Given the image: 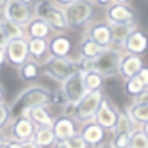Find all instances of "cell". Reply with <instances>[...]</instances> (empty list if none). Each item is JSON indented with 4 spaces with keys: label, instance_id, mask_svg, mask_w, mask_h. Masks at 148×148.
I'll return each instance as SVG.
<instances>
[{
    "label": "cell",
    "instance_id": "20",
    "mask_svg": "<svg viewBox=\"0 0 148 148\" xmlns=\"http://www.w3.org/2000/svg\"><path fill=\"white\" fill-rule=\"evenodd\" d=\"M23 115L28 117L32 122L34 123L36 127H51L54 118L47 112L46 106H36L32 109L26 110Z\"/></svg>",
    "mask_w": 148,
    "mask_h": 148
},
{
    "label": "cell",
    "instance_id": "8",
    "mask_svg": "<svg viewBox=\"0 0 148 148\" xmlns=\"http://www.w3.org/2000/svg\"><path fill=\"white\" fill-rule=\"evenodd\" d=\"M4 12L3 14L8 20L13 21L14 24L25 28L28 23L34 17L33 7L25 5V4L20 3L18 0H8L4 4Z\"/></svg>",
    "mask_w": 148,
    "mask_h": 148
},
{
    "label": "cell",
    "instance_id": "47",
    "mask_svg": "<svg viewBox=\"0 0 148 148\" xmlns=\"http://www.w3.org/2000/svg\"><path fill=\"white\" fill-rule=\"evenodd\" d=\"M140 130H142V131L145 134V136L148 138V121L145 123H143V125H142V129H140Z\"/></svg>",
    "mask_w": 148,
    "mask_h": 148
},
{
    "label": "cell",
    "instance_id": "36",
    "mask_svg": "<svg viewBox=\"0 0 148 148\" xmlns=\"http://www.w3.org/2000/svg\"><path fill=\"white\" fill-rule=\"evenodd\" d=\"M136 76H138V79L142 81L144 88H148V66L143 64V67L139 70V72H138Z\"/></svg>",
    "mask_w": 148,
    "mask_h": 148
},
{
    "label": "cell",
    "instance_id": "7",
    "mask_svg": "<svg viewBox=\"0 0 148 148\" xmlns=\"http://www.w3.org/2000/svg\"><path fill=\"white\" fill-rule=\"evenodd\" d=\"M4 55H5V62L12 67L23 66L29 59V51H28V39L26 38H16L9 39L8 45L4 49Z\"/></svg>",
    "mask_w": 148,
    "mask_h": 148
},
{
    "label": "cell",
    "instance_id": "34",
    "mask_svg": "<svg viewBox=\"0 0 148 148\" xmlns=\"http://www.w3.org/2000/svg\"><path fill=\"white\" fill-rule=\"evenodd\" d=\"M130 136H131V134H117L113 136L110 144L113 148H129Z\"/></svg>",
    "mask_w": 148,
    "mask_h": 148
},
{
    "label": "cell",
    "instance_id": "24",
    "mask_svg": "<svg viewBox=\"0 0 148 148\" xmlns=\"http://www.w3.org/2000/svg\"><path fill=\"white\" fill-rule=\"evenodd\" d=\"M103 49L101 46H98L95 41L89 38V37H84L81 39L80 45H79V55H80V59H87V60H95L100 53Z\"/></svg>",
    "mask_w": 148,
    "mask_h": 148
},
{
    "label": "cell",
    "instance_id": "21",
    "mask_svg": "<svg viewBox=\"0 0 148 148\" xmlns=\"http://www.w3.org/2000/svg\"><path fill=\"white\" fill-rule=\"evenodd\" d=\"M24 29H25V37H28V38L47 39L51 32L47 24L38 17H33Z\"/></svg>",
    "mask_w": 148,
    "mask_h": 148
},
{
    "label": "cell",
    "instance_id": "10",
    "mask_svg": "<svg viewBox=\"0 0 148 148\" xmlns=\"http://www.w3.org/2000/svg\"><path fill=\"white\" fill-rule=\"evenodd\" d=\"M117 115H118V109H115L113 106L108 98L103 97L95 117H93V121L100 126L103 131H113L115 122H117Z\"/></svg>",
    "mask_w": 148,
    "mask_h": 148
},
{
    "label": "cell",
    "instance_id": "48",
    "mask_svg": "<svg viewBox=\"0 0 148 148\" xmlns=\"http://www.w3.org/2000/svg\"><path fill=\"white\" fill-rule=\"evenodd\" d=\"M130 1L131 0H113V3H115V4H127V5L130 4Z\"/></svg>",
    "mask_w": 148,
    "mask_h": 148
},
{
    "label": "cell",
    "instance_id": "43",
    "mask_svg": "<svg viewBox=\"0 0 148 148\" xmlns=\"http://www.w3.org/2000/svg\"><path fill=\"white\" fill-rule=\"evenodd\" d=\"M18 1L25 4V5H29V7H34V4L37 3V0H18Z\"/></svg>",
    "mask_w": 148,
    "mask_h": 148
},
{
    "label": "cell",
    "instance_id": "39",
    "mask_svg": "<svg viewBox=\"0 0 148 148\" xmlns=\"http://www.w3.org/2000/svg\"><path fill=\"white\" fill-rule=\"evenodd\" d=\"M55 5H58V7H60V8H63L64 9L66 7H68L70 4H72L75 0H51Z\"/></svg>",
    "mask_w": 148,
    "mask_h": 148
},
{
    "label": "cell",
    "instance_id": "35",
    "mask_svg": "<svg viewBox=\"0 0 148 148\" xmlns=\"http://www.w3.org/2000/svg\"><path fill=\"white\" fill-rule=\"evenodd\" d=\"M51 103H53V105H60V106H66L68 103V98L62 88H59V89H56L55 92H53Z\"/></svg>",
    "mask_w": 148,
    "mask_h": 148
},
{
    "label": "cell",
    "instance_id": "9",
    "mask_svg": "<svg viewBox=\"0 0 148 148\" xmlns=\"http://www.w3.org/2000/svg\"><path fill=\"white\" fill-rule=\"evenodd\" d=\"M138 12L127 4L112 3L106 8V23L108 24H125L136 23Z\"/></svg>",
    "mask_w": 148,
    "mask_h": 148
},
{
    "label": "cell",
    "instance_id": "33",
    "mask_svg": "<svg viewBox=\"0 0 148 148\" xmlns=\"http://www.w3.org/2000/svg\"><path fill=\"white\" fill-rule=\"evenodd\" d=\"M12 119V110L7 102H0V131H3L7 126L11 123Z\"/></svg>",
    "mask_w": 148,
    "mask_h": 148
},
{
    "label": "cell",
    "instance_id": "37",
    "mask_svg": "<svg viewBox=\"0 0 148 148\" xmlns=\"http://www.w3.org/2000/svg\"><path fill=\"white\" fill-rule=\"evenodd\" d=\"M134 100H135L134 102H143V103H147L148 105V88H145V89L143 90L139 96H136Z\"/></svg>",
    "mask_w": 148,
    "mask_h": 148
},
{
    "label": "cell",
    "instance_id": "2",
    "mask_svg": "<svg viewBox=\"0 0 148 148\" xmlns=\"http://www.w3.org/2000/svg\"><path fill=\"white\" fill-rule=\"evenodd\" d=\"M34 17L43 20L49 25L50 30L55 34H66L68 32L67 20H66L64 9L55 5L51 0H38L33 7Z\"/></svg>",
    "mask_w": 148,
    "mask_h": 148
},
{
    "label": "cell",
    "instance_id": "6",
    "mask_svg": "<svg viewBox=\"0 0 148 148\" xmlns=\"http://www.w3.org/2000/svg\"><path fill=\"white\" fill-rule=\"evenodd\" d=\"M122 55V51L118 49H103L100 55L93 60V70L97 71L105 79L114 77L115 75H118V68H119Z\"/></svg>",
    "mask_w": 148,
    "mask_h": 148
},
{
    "label": "cell",
    "instance_id": "44",
    "mask_svg": "<svg viewBox=\"0 0 148 148\" xmlns=\"http://www.w3.org/2000/svg\"><path fill=\"white\" fill-rule=\"evenodd\" d=\"M8 142V138L5 136V134H4L3 131H0V145L4 144V143Z\"/></svg>",
    "mask_w": 148,
    "mask_h": 148
},
{
    "label": "cell",
    "instance_id": "12",
    "mask_svg": "<svg viewBox=\"0 0 148 148\" xmlns=\"http://www.w3.org/2000/svg\"><path fill=\"white\" fill-rule=\"evenodd\" d=\"M51 130H53L56 143L63 142V140L79 134L77 122L67 115H59V117L54 118Z\"/></svg>",
    "mask_w": 148,
    "mask_h": 148
},
{
    "label": "cell",
    "instance_id": "49",
    "mask_svg": "<svg viewBox=\"0 0 148 148\" xmlns=\"http://www.w3.org/2000/svg\"><path fill=\"white\" fill-rule=\"evenodd\" d=\"M96 148H113V147H112L110 143H102V144H100L98 147H96Z\"/></svg>",
    "mask_w": 148,
    "mask_h": 148
},
{
    "label": "cell",
    "instance_id": "15",
    "mask_svg": "<svg viewBox=\"0 0 148 148\" xmlns=\"http://www.w3.org/2000/svg\"><path fill=\"white\" fill-rule=\"evenodd\" d=\"M72 39L67 34H55L47 41L49 56L54 58H70L72 51Z\"/></svg>",
    "mask_w": 148,
    "mask_h": 148
},
{
    "label": "cell",
    "instance_id": "3",
    "mask_svg": "<svg viewBox=\"0 0 148 148\" xmlns=\"http://www.w3.org/2000/svg\"><path fill=\"white\" fill-rule=\"evenodd\" d=\"M97 9L92 0H75L64 8L66 20L70 30H80L93 23Z\"/></svg>",
    "mask_w": 148,
    "mask_h": 148
},
{
    "label": "cell",
    "instance_id": "5",
    "mask_svg": "<svg viewBox=\"0 0 148 148\" xmlns=\"http://www.w3.org/2000/svg\"><path fill=\"white\" fill-rule=\"evenodd\" d=\"M102 98H103L102 89L87 92L79 102H76L73 105L72 119H75L76 122H83V123L93 121V117H95Z\"/></svg>",
    "mask_w": 148,
    "mask_h": 148
},
{
    "label": "cell",
    "instance_id": "52",
    "mask_svg": "<svg viewBox=\"0 0 148 148\" xmlns=\"http://www.w3.org/2000/svg\"><path fill=\"white\" fill-rule=\"evenodd\" d=\"M1 7H3V3H1V0H0V8H1Z\"/></svg>",
    "mask_w": 148,
    "mask_h": 148
},
{
    "label": "cell",
    "instance_id": "27",
    "mask_svg": "<svg viewBox=\"0 0 148 148\" xmlns=\"http://www.w3.org/2000/svg\"><path fill=\"white\" fill-rule=\"evenodd\" d=\"M0 28L5 32L9 39H16V38H26L25 37V29L23 26L14 24L13 21L8 20L3 13L0 14Z\"/></svg>",
    "mask_w": 148,
    "mask_h": 148
},
{
    "label": "cell",
    "instance_id": "38",
    "mask_svg": "<svg viewBox=\"0 0 148 148\" xmlns=\"http://www.w3.org/2000/svg\"><path fill=\"white\" fill-rule=\"evenodd\" d=\"M8 42H9L8 36L5 34V32H4L3 29L0 28V49H1V50H4V49H5V46L8 45Z\"/></svg>",
    "mask_w": 148,
    "mask_h": 148
},
{
    "label": "cell",
    "instance_id": "22",
    "mask_svg": "<svg viewBox=\"0 0 148 148\" xmlns=\"http://www.w3.org/2000/svg\"><path fill=\"white\" fill-rule=\"evenodd\" d=\"M26 39H28L29 58L36 60L37 63L41 60L45 62L49 58L47 39H41V38H26Z\"/></svg>",
    "mask_w": 148,
    "mask_h": 148
},
{
    "label": "cell",
    "instance_id": "14",
    "mask_svg": "<svg viewBox=\"0 0 148 148\" xmlns=\"http://www.w3.org/2000/svg\"><path fill=\"white\" fill-rule=\"evenodd\" d=\"M83 76H84L83 71H77L73 75H71L62 85V89H63V92L67 96L68 102L71 103L79 102L83 98V96L87 93L85 87H84Z\"/></svg>",
    "mask_w": 148,
    "mask_h": 148
},
{
    "label": "cell",
    "instance_id": "19",
    "mask_svg": "<svg viewBox=\"0 0 148 148\" xmlns=\"http://www.w3.org/2000/svg\"><path fill=\"white\" fill-rule=\"evenodd\" d=\"M112 32V43L110 47L122 50L126 38L130 36L132 30L138 28L136 23H125V24H109Z\"/></svg>",
    "mask_w": 148,
    "mask_h": 148
},
{
    "label": "cell",
    "instance_id": "46",
    "mask_svg": "<svg viewBox=\"0 0 148 148\" xmlns=\"http://www.w3.org/2000/svg\"><path fill=\"white\" fill-rule=\"evenodd\" d=\"M5 63V55H4V50H1L0 49V68H1V66Z\"/></svg>",
    "mask_w": 148,
    "mask_h": 148
},
{
    "label": "cell",
    "instance_id": "23",
    "mask_svg": "<svg viewBox=\"0 0 148 148\" xmlns=\"http://www.w3.org/2000/svg\"><path fill=\"white\" fill-rule=\"evenodd\" d=\"M41 75V64L29 58L23 66L18 67V76L25 83H33Z\"/></svg>",
    "mask_w": 148,
    "mask_h": 148
},
{
    "label": "cell",
    "instance_id": "28",
    "mask_svg": "<svg viewBox=\"0 0 148 148\" xmlns=\"http://www.w3.org/2000/svg\"><path fill=\"white\" fill-rule=\"evenodd\" d=\"M83 81H84L85 90H87V92H93V90L102 89L105 77H103L102 75H100L97 71L90 70V71H85V72H84Z\"/></svg>",
    "mask_w": 148,
    "mask_h": 148
},
{
    "label": "cell",
    "instance_id": "45",
    "mask_svg": "<svg viewBox=\"0 0 148 148\" xmlns=\"http://www.w3.org/2000/svg\"><path fill=\"white\" fill-rule=\"evenodd\" d=\"M4 97H5V89H4V87L0 84V102L4 101Z\"/></svg>",
    "mask_w": 148,
    "mask_h": 148
},
{
    "label": "cell",
    "instance_id": "50",
    "mask_svg": "<svg viewBox=\"0 0 148 148\" xmlns=\"http://www.w3.org/2000/svg\"><path fill=\"white\" fill-rule=\"evenodd\" d=\"M0 148H8V145H7V143H4V144L0 145Z\"/></svg>",
    "mask_w": 148,
    "mask_h": 148
},
{
    "label": "cell",
    "instance_id": "51",
    "mask_svg": "<svg viewBox=\"0 0 148 148\" xmlns=\"http://www.w3.org/2000/svg\"><path fill=\"white\" fill-rule=\"evenodd\" d=\"M7 1H8V0H1V3H3V7H4V4H5Z\"/></svg>",
    "mask_w": 148,
    "mask_h": 148
},
{
    "label": "cell",
    "instance_id": "13",
    "mask_svg": "<svg viewBox=\"0 0 148 148\" xmlns=\"http://www.w3.org/2000/svg\"><path fill=\"white\" fill-rule=\"evenodd\" d=\"M36 131L34 123L25 115H18L11 122L9 126V134L11 139L17 140V142H25V140H32L33 134Z\"/></svg>",
    "mask_w": 148,
    "mask_h": 148
},
{
    "label": "cell",
    "instance_id": "18",
    "mask_svg": "<svg viewBox=\"0 0 148 148\" xmlns=\"http://www.w3.org/2000/svg\"><path fill=\"white\" fill-rule=\"evenodd\" d=\"M142 67L143 60L140 56L131 55V54H123L122 58H121L119 68H118V75L125 80H127L130 77L136 76Z\"/></svg>",
    "mask_w": 148,
    "mask_h": 148
},
{
    "label": "cell",
    "instance_id": "16",
    "mask_svg": "<svg viewBox=\"0 0 148 148\" xmlns=\"http://www.w3.org/2000/svg\"><path fill=\"white\" fill-rule=\"evenodd\" d=\"M87 37H89L92 41H95L98 46L102 49L110 47L112 43V32L110 25L106 21H97L92 23L87 30Z\"/></svg>",
    "mask_w": 148,
    "mask_h": 148
},
{
    "label": "cell",
    "instance_id": "4",
    "mask_svg": "<svg viewBox=\"0 0 148 148\" xmlns=\"http://www.w3.org/2000/svg\"><path fill=\"white\" fill-rule=\"evenodd\" d=\"M42 72L45 75L50 76L51 79L59 81V83H64L71 75L80 71L79 67V60L71 58H54L49 56L41 66Z\"/></svg>",
    "mask_w": 148,
    "mask_h": 148
},
{
    "label": "cell",
    "instance_id": "32",
    "mask_svg": "<svg viewBox=\"0 0 148 148\" xmlns=\"http://www.w3.org/2000/svg\"><path fill=\"white\" fill-rule=\"evenodd\" d=\"M55 145L56 148H89L79 134L75 135V136L68 138V139L63 140V142L56 143Z\"/></svg>",
    "mask_w": 148,
    "mask_h": 148
},
{
    "label": "cell",
    "instance_id": "41",
    "mask_svg": "<svg viewBox=\"0 0 148 148\" xmlns=\"http://www.w3.org/2000/svg\"><path fill=\"white\" fill-rule=\"evenodd\" d=\"M93 3H95V5L97 7H105V8H108V7L110 5V4L113 3V0H92Z\"/></svg>",
    "mask_w": 148,
    "mask_h": 148
},
{
    "label": "cell",
    "instance_id": "40",
    "mask_svg": "<svg viewBox=\"0 0 148 148\" xmlns=\"http://www.w3.org/2000/svg\"><path fill=\"white\" fill-rule=\"evenodd\" d=\"M20 148H39L33 140H25V142H20Z\"/></svg>",
    "mask_w": 148,
    "mask_h": 148
},
{
    "label": "cell",
    "instance_id": "17",
    "mask_svg": "<svg viewBox=\"0 0 148 148\" xmlns=\"http://www.w3.org/2000/svg\"><path fill=\"white\" fill-rule=\"evenodd\" d=\"M79 135L83 138V140L87 143L88 147H98L100 144H102L103 139H105V131L95 121L84 123V126L79 130Z\"/></svg>",
    "mask_w": 148,
    "mask_h": 148
},
{
    "label": "cell",
    "instance_id": "31",
    "mask_svg": "<svg viewBox=\"0 0 148 148\" xmlns=\"http://www.w3.org/2000/svg\"><path fill=\"white\" fill-rule=\"evenodd\" d=\"M129 148H148V138L140 129L131 132Z\"/></svg>",
    "mask_w": 148,
    "mask_h": 148
},
{
    "label": "cell",
    "instance_id": "25",
    "mask_svg": "<svg viewBox=\"0 0 148 148\" xmlns=\"http://www.w3.org/2000/svg\"><path fill=\"white\" fill-rule=\"evenodd\" d=\"M32 140L39 148H50L56 144L51 127H36V131H34Z\"/></svg>",
    "mask_w": 148,
    "mask_h": 148
},
{
    "label": "cell",
    "instance_id": "30",
    "mask_svg": "<svg viewBox=\"0 0 148 148\" xmlns=\"http://www.w3.org/2000/svg\"><path fill=\"white\" fill-rule=\"evenodd\" d=\"M144 85L142 84V81L138 79V76H134V77H130L125 81V92L127 96L135 98L136 96H139L140 93L144 90Z\"/></svg>",
    "mask_w": 148,
    "mask_h": 148
},
{
    "label": "cell",
    "instance_id": "1",
    "mask_svg": "<svg viewBox=\"0 0 148 148\" xmlns=\"http://www.w3.org/2000/svg\"><path fill=\"white\" fill-rule=\"evenodd\" d=\"M53 92L42 85H33L24 89L11 105L12 117L23 115L26 110L36 106H47L51 103Z\"/></svg>",
    "mask_w": 148,
    "mask_h": 148
},
{
    "label": "cell",
    "instance_id": "26",
    "mask_svg": "<svg viewBox=\"0 0 148 148\" xmlns=\"http://www.w3.org/2000/svg\"><path fill=\"white\" fill-rule=\"evenodd\" d=\"M134 122L131 121L129 113L126 109L118 110V115H117V122L113 129V135L117 134H131L134 131Z\"/></svg>",
    "mask_w": 148,
    "mask_h": 148
},
{
    "label": "cell",
    "instance_id": "42",
    "mask_svg": "<svg viewBox=\"0 0 148 148\" xmlns=\"http://www.w3.org/2000/svg\"><path fill=\"white\" fill-rule=\"evenodd\" d=\"M7 145H8V148H20V142L13 140V139H8Z\"/></svg>",
    "mask_w": 148,
    "mask_h": 148
},
{
    "label": "cell",
    "instance_id": "29",
    "mask_svg": "<svg viewBox=\"0 0 148 148\" xmlns=\"http://www.w3.org/2000/svg\"><path fill=\"white\" fill-rule=\"evenodd\" d=\"M127 113H129L130 118L134 123L142 126L148 121V105L143 102H134L130 108H127Z\"/></svg>",
    "mask_w": 148,
    "mask_h": 148
},
{
    "label": "cell",
    "instance_id": "11",
    "mask_svg": "<svg viewBox=\"0 0 148 148\" xmlns=\"http://www.w3.org/2000/svg\"><path fill=\"white\" fill-rule=\"evenodd\" d=\"M122 50L126 54L142 56L148 51V34L147 32L136 28L130 33V36L126 38L125 43L122 46Z\"/></svg>",
    "mask_w": 148,
    "mask_h": 148
}]
</instances>
